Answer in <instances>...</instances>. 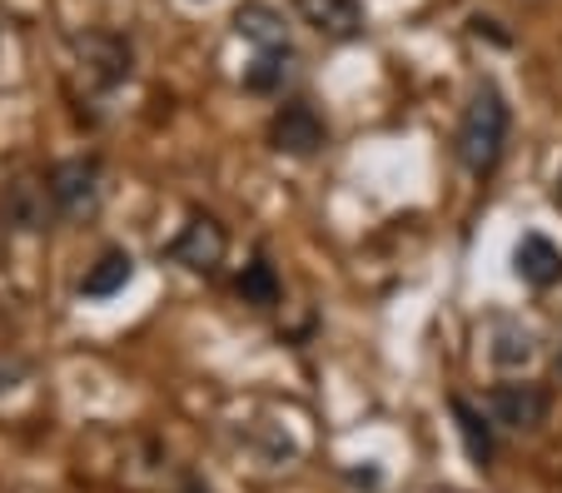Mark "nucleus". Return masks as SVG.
<instances>
[{
    "label": "nucleus",
    "instance_id": "nucleus-1",
    "mask_svg": "<svg viewBox=\"0 0 562 493\" xmlns=\"http://www.w3.org/2000/svg\"><path fill=\"white\" fill-rule=\"evenodd\" d=\"M508 135H513V105L508 96L498 90V80H477L473 96L463 105V120H458V135H453V155L473 180H493L508 155Z\"/></svg>",
    "mask_w": 562,
    "mask_h": 493
},
{
    "label": "nucleus",
    "instance_id": "nucleus-2",
    "mask_svg": "<svg viewBox=\"0 0 562 493\" xmlns=\"http://www.w3.org/2000/svg\"><path fill=\"white\" fill-rule=\"evenodd\" d=\"M50 200L60 210V220L70 225H86V220L100 215V204H105V170H100L95 155H70V160H55L50 175Z\"/></svg>",
    "mask_w": 562,
    "mask_h": 493
},
{
    "label": "nucleus",
    "instance_id": "nucleus-3",
    "mask_svg": "<svg viewBox=\"0 0 562 493\" xmlns=\"http://www.w3.org/2000/svg\"><path fill=\"white\" fill-rule=\"evenodd\" d=\"M224 255H229V229H224L214 215H200V210H194V215L184 220L180 235L165 245V259L190 269V274H220Z\"/></svg>",
    "mask_w": 562,
    "mask_h": 493
},
{
    "label": "nucleus",
    "instance_id": "nucleus-4",
    "mask_svg": "<svg viewBox=\"0 0 562 493\" xmlns=\"http://www.w3.org/2000/svg\"><path fill=\"white\" fill-rule=\"evenodd\" d=\"M488 414L508 434H538L552 414V394L532 379H508V384L488 389Z\"/></svg>",
    "mask_w": 562,
    "mask_h": 493
},
{
    "label": "nucleus",
    "instance_id": "nucleus-5",
    "mask_svg": "<svg viewBox=\"0 0 562 493\" xmlns=\"http://www.w3.org/2000/svg\"><path fill=\"white\" fill-rule=\"evenodd\" d=\"M269 145L279 155H289V160H308V155L329 145V125L308 100H284L274 110V120H269Z\"/></svg>",
    "mask_w": 562,
    "mask_h": 493
},
{
    "label": "nucleus",
    "instance_id": "nucleus-6",
    "mask_svg": "<svg viewBox=\"0 0 562 493\" xmlns=\"http://www.w3.org/2000/svg\"><path fill=\"white\" fill-rule=\"evenodd\" d=\"M60 220L50 200V184L35 180V175H15L5 190H0V225L15 229V235H41Z\"/></svg>",
    "mask_w": 562,
    "mask_h": 493
},
{
    "label": "nucleus",
    "instance_id": "nucleus-7",
    "mask_svg": "<svg viewBox=\"0 0 562 493\" xmlns=\"http://www.w3.org/2000/svg\"><path fill=\"white\" fill-rule=\"evenodd\" d=\"M75 45H80L86 76L95 80L100 90H115V86H125V80H130V60H135V51H130L125 35H115V31H90V35H80Z\"/></svg>",
    "mask_w": 562,
    "mask_h": 493
},
{
    "label": "nucleus",
    "instance_id": "nucleus-8",
    "mask_svg": "<svg viewBox=\"0 0 562 493\" xmlns=\"http://www.w3.org/2000/svg\"><path fill=\"white\" fill-rule=\"evenodd\" d=\"M234 35L249 41L255 51H289L294 35H289V15L279 11L274 0H245L234 11Z\"/></svg>",
    "mask_w": 562,
    "mask_h": 493
},
{
    "label": "nucleus",
    "instance_id": "nucleus-9",
    "mask_svg": "<svg viewBox=\"0 0 562 493\" xmlns=\"http://www.w3.org/2000/svg\"><path fill=\"white\" fill-rule=\"evenodd\" d=\"M294 11L304 15V25L324 41L344 45L363 35V5L359 0H294Z\"/></svg>",
    "mask_w": 562,
    "mask_h": 493
},
{
    "label": "nucleus",
    "instance_id": "nucleus-10",
    "mask_svg": "<svg viewBox=\"0 0 562 493\" xmlns=\"http://www.w3.org/2000/svg\"><path fill=\"white\" fill-rule=\"evenodd\" d=\"M513 274H518L528 290H552L562 279V249L552 245L548 235L528 229V235L518 239V249H513Z\"/></svg>",
    "mask_w": 562,
    "mask_h": 493
},
{
    "label": "nucleus",
    "instance_id": "nucleus-11",
    "mask_svg": "<svg viewBox=\"0 0 562 493\" xmlns=\"http://www.w3.org/2000/svg\"><path fill=\"white\" fill-rule=\"evenodd\" d=\"M448 408H453V424H458V439H463V453L477 463V469H488L493 453H498V424H493V414L473 408L463 394L448 399Z\"/></svg>",
    "mask_w": 562,
    "mask_h": 493
},
{
    "label": "nucleus",
    "instance_id": "nucleus-12",
    "mask_svg": "<svg viewBox=\"0 0 562 493\" xmlns=\"http://www.w3.org/2000/svg\"><path fill=\"white\" fill-rule=\"evenodd\" d=\"M130 279H135V255L130 249H105L80 279V300H115V294H125Z\"/></svg>",
    "mask_w": 562,
    "mask_h": 493
},
{
    "label": "nucleus",
    "instance_id": "nucleus-13",
    "mask_svg": "<svg viewBox=\"0 0 562 493\" xmlns=\"http://www.w3.org/2000/svg\"><path fill=\"white\" fill-rule=\"evenodd\" d=\"M488 359L498 369H528L538 359V339H532V329H522V320H493Z\"/></svg>",
    "mask_w": 562,
    "mask_h": 493
},
{
    "label": "nucleus",
    "instance_id": "nucleus-14",
    "mask_svg": "<svg viewBox=\"0 0 562 493\" xmlns=\"http://www.w3.org/2000/svg\"><path fill=\"white\" fill-rule=\"evenodd\" d=\"M294 76V45L289 51H255V60L245 65V90L249 96H279Z\"/></svg>",
    "mask_w": 562,
    "mask_h": 493
},
{
    "label": "nucleus",
    "instance_id": "nucleus-15",
    "mask_svg": "<svg viewBox=\"0 0 562 493\" xmlns=\"http://www.w3.org/2000/svg\"><path fill=\"white\" fill-rule=\"evenodd\" d=\"M234 294H239L249 310H274V304L284 300V284H279L274 265L259 255V259H249V265L239 269V279H234Z\"/></svg>",
    "mask_w": 562,
    "mask_h": 493
},
{
    "label": "nucleus",
    "instance_id": "nucleus-16",
    "mask_svg": "<svg viewBox=\"0 0 562 493\" xmlns=\"http://www.w3.org/2000/svg\"><path fill=\"white\" fill-rule=\"evenodd\" d=\"M552 200H558V204H562V175H558V190H552Z\"/></svg>",
    "mask_w": 562,
    "mask_h": 493
},
{
    "label": "nucleus",
    "instance_id": "nucleus-17",
    "mask_svg": "<svg viewBox=\"0 0 562 493\" xmlns=\"http://www.w3.org/2000/svg\"><path fill=\"white\" fill-rule=\"evenodd\" d=\"M558 369H562V355H558Z\"/></svg>",
    "mask_w": 562,
    "mask_h": 493
}]
</instances>
